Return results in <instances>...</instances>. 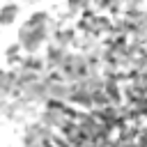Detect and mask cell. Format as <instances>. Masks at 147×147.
<instances>
[{
    "instance_id": "6da1fadb",
    "label": "cell",
    "mask_w": 147,
    "mask_h": 147,
    "mask_svg": "<svg viewBox=\"0 0 147 147\" xmlns=\"http://www.w3.org/2000/svg\"><path fill=\"white\" fill-rule=\"evenodd\" d=\"M53 129H48L46 124H41L39 119L37 122H30L25 129H23V142L25 145H37V142H51V138H53Z\"/></svg>"
},
{
    "instance_id": "7a4b0ae2",
    "label": "cell",
    "mask_w": 147,
    "mask_h": 147,
    "mask_svg": "<svg viewBox=\"0 0 147 147\" xmlns=\"http://www.w3.org/2000/svg\"><path fill=\"white\" fill-rule=\"evenodd\" d=\"M0 96H16V74L14 69H0Z\"/></svg>"
},
{
    "instance_id": "3957f363",
    "label": "cell",
    "mask_w": 147,
    "mask_h": 147,
    "mask_svg": "<svg viewBox=\"0 0 147 147\" xmlns=\"http://www.w3.org/2000/svg\"><path fill=\"white\" fill-rule=\"evenodd\" d=\"M21 14V5L14 0H7L0 5V25H11Z\"/></svg>"
},
{
    "instance_id": "277c9868",
    "label": "cell",
    "mask_w": 147,
    "mask_h": 147,
    "mask_svg": "<svg viewBox=\"0 0 147 147\" xmlns=\"http://www.w3.org/2000/svg\"><path fill=\"white\" fill-rule=\"evenodd\" d=\"M5 55H7V62H9V67H14V64H18V60L23 57V48H21V46H18V41H16V44L7 46Z\"/></svg>"
}]
</instances>
